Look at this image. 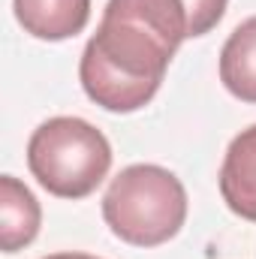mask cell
Wrapping results in <instances>:
<instances>
[{
    "instance_id": "obj_1",
    "label": "cell",
    "mask_w": 256,
    "mask_h": 259,
    "mask_svg": "<svg viewBox=\"0 0 256 259\" xmlns=\"http://www.w3.org/2000/svg\"><path fill=\"white\" fill-rule=\"evenodd\" d=\"M184 39H193L184 0H109L81 52L84 94L106 112H139L160 91Z\"/></svg>"
},
{
    "instance_id": "obj_2",
    "label": "cell",
    "mask_w": 256,
    "mask_h": 259,
    "mask_svg": "<svg viewBox=\"0 0 256 259\" xmlns=\"http://www.w3.org/2000/svg\"><path fill=\"white\" fill-rule=\"evenodd\" d=\"M103 220L133 247L166 244L187 220V190L163 166H127L103 196Z\"/></svg>"
},
{
    "instance_id": "obj_3",
    "label": "cell",
    "mask_w": 256,
    "mask_h": 259,
    "mask_svg": "<svg viewBox=\"0 0 256 259\" xmlns=\"http://www.w3.org/2000/svg\"><path fill=\"white\" fill-rule=\"evenodd\" d=\"M30 175L58 199L91 196L112 169L109 139L81 118H49L27 142Z\"/></svg>"
},
{
    "instance_id": "obj_4",
    "label": "cell",
    "mask_w": 256,
    "mask_h": 259,
    "mask_svg": "<svg viewBox=\"0 0 256 259\" xmlns=\"http://www.w3.org/2000/svg\"><path fill=\"white\" fill-rule=\"evenodd\" d=\"M220 196L232 214L256 223V124L229 142L220 166Z\"/></svg>"
},
{
    "instance_id": "obj_5",
    "label": "cell",
    "mask_w": 256,
    "mask_h": 259,
    "mask_svg": "<svg viewBox=\"0 0 256 259\" xmlns=\"http://www.w3.org/2000/svg\"><path fill=\"white\" fill-rule=\"evenodd\" d=\"M12 9L24 33L46 42L81 33L91 18V0H12Z\"/></svg>"
},
{
    "instance_id": "obj_6",
    "label": "cell",
    "mask_w": 256,
    "mask_h": 259,
    "mask_svg": "<svg viewBox=\"0 0 256 259\" xmlns=\"http://www.w3.org/2000/svg\"><path fill=\"white\" fill-rule=\"evenodd\" d=\"M42 223V211L36 196L30 193L18 178H0V247L3 253H15L27 247Z\"/></svg>"
},
{
    "instance_id": "obj_7",
    "label": "cell",
    "mask_w": 256,
    "mask_h": 259,
    "mask_svg": "<svg viewBox=\"0 0 256 259\" xmlns=\"http://www.w3.org/2000/svg\"><path fill=\"white\" fill-rule=\"evenodd\" d=\"M220 81L235 100L256 103V15L229 33L220 52Z\"/></svg>"
},
{
    "instance_id": "obj_8",
    "label": "cell",
    "mask_w": 256,
    "mask_h": 259,
    "mask_svg": "<svg viewBox=\"0 0 256 259\" xmlns=\"http://www.w3.org/2000/svg\"><path fill=\"white\" fill-rule=\"evenodd\" d=\"M184 6H187V12H190L193 36H205V33H211V30L220 24V18H223L229 0H184Z\"/></svg>"
},
{
    "instance_id": "obj_9",
    "label": "cell",
    "mask_w": 256,
    "mask_h": 259,
    "mask_svg": "<svg viewBox=\"0 0 256 259\" xmlns=\"http://www.w3.org/2000/svg\"><path fill=\"white\" fill-rule=\"evenodd\" d=\"M42 259H100V256H91V253H52V256H42Z\"/></svg>"
}]
</instances>
